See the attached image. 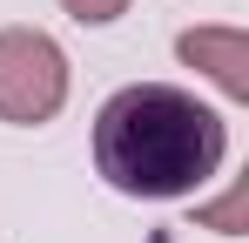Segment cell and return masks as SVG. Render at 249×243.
I'll use <instances>...</instances> for the list:
<instances>
[{"label":"cell","mask_w":249,"mask_h":243,"mask_svg":"<svg viewBox=\"0 0 249 243\" xmlns=\"http://www.w3.org/2000/svg\"><path fill=\"white\" fill-rule=\"evenodd\" d=\"M68 101V54L41 27H0V122H54Z\"/></svg>","instance_id":"cell-2"},{"label":"cell","mask_w":249,"mask_h":243,"mask_svg":"<svg viewBox=\"0 0 249 243\" xmlns=\"http://www.w3.org/2000/svg\"><path fill=\"white\" fill-rule=\"evenodd\" d=\"M74 20H88V27H108L115 14H128V0H61Z\"/></svg>","instance_id":"cell-5"},{"label":"cell","mask_w":249,"mask_h":243,"mask_svg":"<svg viewBox=\"0 0 249 243\" xmlns=\"http://www.w3.org/2000/svg\"><path fill=\"white\" fill-rule=\"evenodd\" d=\"M222 149H229L222 115L168 81H135L122 95H108L94 115V169L108 176V189L142 202L202 189L222 169Z\"/></svg>","instance_id":"cell-1"},{"label":"cell","mask_w":249,"mask_h":243,"mask_svg":"<svg viewBox=\"0 0 249 243\" xmlns=\"http://www.w3.org/2000/svg\"><path fill=\"white\" fill-rule=\"evenodd\" d=\"M175 54L189 68H202L229 101H249V34L243 27H189L175 40Z\"/></svg>","instance_id":"cell-3"},{"label":"cell","mask_w":249,"mask_h":243,"mask_svg":"<svg viewBox=\"0 0 249 243\" xmlns=\"http://www.w3.org/2000/svg\"><path fill=\"white\" fill-rule=\"evenodd\" d=\"M196 216H202L209 230H222V237H243V182H236V189H229L222 202H209V209H196Z\"/></svg>","instance_id":"cell-4"}]
</instances>
